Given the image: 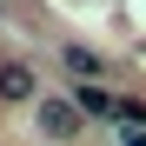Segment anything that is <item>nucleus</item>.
Segmentation results:
<instances>
[{
    "mask_svg": "<svg viewBox=\"0 0 146 146\" xmlns=\"http://www.w3.org/2000/svg\"><path fill=\"white\" fill-rule=\"evenodd\" d=\"M33 119H40V133H46V139H60V146L86 133V113L73 106V100H33Z\"/></svg>",
    "mask_w": 146,
    "mask_h": 146,
    "instance_id": "nucleus-1",
    "label": "nucleus"
},
{
    "mask_svg": "<svg viewBox=\"0 0 146 146\" xmlns=\"http://www.w3.org/2000/svg\"><path fill=\"white\" fill-rule=\"evenodd\" d=\"M0 100H7V106H33V100H40L33 60H0Z\"/></svg>",
    "mask_w": 146,
    "mask_h": 146,
    "instance_id": "nucleus-2",
    "label": "nucleus"
},
{
    "mask_svg": "<svg viewBox=\"0 0 146 146\" xmlns=\"http://www.w3.org/2000/svg\"><path fill=\"white\" fill-rule=\"evenodd\" d=\"M66 100L80 106L86 119H113V100H119V93H106L100 80H73V93H66Z\"/></svg>",
    "mask_w": 146,
    "mask_h": 146,
    "instance_id": "nucleus-3",
    "label": "nucleus"
},
{
    "mask_svg": "<svg viewBox=\"0 0 146 146\" xmlns=\"http://www.w3.org/2000/svg\"><path fill=\"white\" fill-rule=\"evenodd\" d=\"M60 66L73 73V80H100V73H106V60L93 53V46H80V40H66V46H60Z\"/></svg>",
    "mask_w": 146,
    "mask_h": 146,
    "instance_id": "nucleus-4",
    "label": "nucleus"
},
{
    "mask_svg": "<svg viewBox=\"0 0 146 146\" xmlns=\"http://www.w3.org/2000/svg\"><path fill=\"white\" fill-rule=\"evenodd\" d=\"M119 146H146V126H119Z\"/></svg>",
    "mask_w": 146,
    "mask_h": 146,
    "instance_id": "nucleus-5",
    "label": "nucleus"
},
{
    "mask_svg": "<svg viewBox=\"0 0 146 146\" xmlns=\"http://www.w3.org/2000/svg\"><path fill=\"white\" fill-rule=\"evenodd\" d=\"M0 20H7V0H0Z\"/></svg>",
    "mask_w": 146,
    "mask_h": 146,
    "instance_id": "nucleus-6",
    "label": "nucleus"
}]
</instances>
